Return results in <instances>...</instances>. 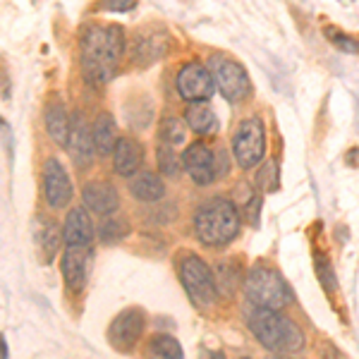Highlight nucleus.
Here are the masks:
<instances>
[{"label":"nucleus","instance_id":"f3484780","mask_svg":"<svg viewBox=\"0 0 359 359\" xmlns=\"http://www.w3.org/2000/svg\"><path fill=\"white\" fill-rule=\"evenodd\" d=\"M62 240L67 247H89V242L94 240V223L82 206L67 213L65 225H62Z\"/></svg>","mask_w":359,"mask_h":359},{"label":"nucleus","instance_id":"aec40b11","mask_svg":"<svg viewBox=\"0 0 359 359\" xmlns=\"http://www.w3.org/2000/svg\"><path fill=\"white\" fill-rule=\"evenodd\" d=\"M46 130H48L50 139L57 144V147L67 149V137H69V120H67V111L60 101H53L48 108H46Z\"/></svg>","mask_w":359,"mask_h":359},{"label":"nucleus","instance_id":"b1692460","mask_svg":"<svg viewBox=\"0 0 359 359\" xmlns=\"http://www.w3.org/2000/svg\"><path fill=\"white\" fill-rule=\"evenodd\" d=\"M130 233V223L125 221V218H120V216H106L101 221V225H98V237H101L103 242H120L123 237Z\"/></svg>","mask_w":359,"mask_h":359},{"label":"nucleus","instance_id":"f8f14e48","mask_svg":"<svg viewBox=\"0 0 359 359\" xmlns=\"http://www.w3.org/2000/svg\"><path fill=\"white\" fill-rule=\"evenodd\" d=\"M67 151L72 163L84 170V168L91 165V158H94V132L89 130L86 120L82 118V113H74L72 120H69V137H67Z\"/></svg>","mask_w":359,"mask_h":359},{"label":"nucleus","instance_id":"0eeeda50","mask_svg":"<svg viewBox=\"0 0 359 359\" xmlns=\"http://www.w3.org/2000/svg\"><path fill=\"white\" fill-rule=\"evenodd\" d=\"M208 72H211L216 89L221 91L223 98L228 101H245L252 94V82H249L247 72L242 65H237L235 60L225 55H213L208 60Z\"/></svg>","mask_w":359,"mask_h":359},{"label":"nucleus","instance_id":"1a4fd4ad","mask_svg":"<svg viewBox=\"0 0 359 359\" xmlns=\"http://www.w3.org/2000/svg\"><path fill=\"white\" fill-rule=\"evenodd\" d=\"M144 311L137 309V306H130V309L120 311L118 316L111 321V328H108V340L115 350L120 352H127L132 350L139 340H142V333H144Z\"/></svg>","mask_w":359,"mask_h":359},{"label":"nucleus","instance_id":"c756f323","mask_svg":"<svg viewBox=\"0 0 359 359\" xmlns=\"http://www.w3.org/2000/svg\"><path fill=\"white\" fill-rule=\"evenodd\" d=\"M106 8H108V10H118V13H127V10L135 8V3H132V0H130V3H127V5H123V3H120V0H115V3H108Z\"/></svg>","mask_w":359,"mask_h":359},{"label":"nucleus","instance_id":"ddd939ff","mask_svg":"<svg viewBox=\"0 0 359 359\" xmlns=\"http://www.w3.org/2000/svg\"><path fill=\"white\" fill-rule=\"evenodd\" d=\"M168 50V36L163 29L147 27L139 29L135 41H132V57L139 65H151V62L161 60Z\"/></svg>","mask_w":359,"mask_h":359},{"label":"nucleus","instance_id":"7c9ffc66","mask_svg":"<svg viewBox=\"0 0 359 359\" xmlns=\"http://www.w3.org/2000/svg\"><path fill=\"white\" fill-rule=\"evenodd\" d=\"M199 359H225V355L223 352H216V350H201Z\"/></svg>","mask_w":359,"mask_h":359},{"label":"nucleus","instance_id":"4468645a","mask_svg":"<svg viewBox=\"0 0 359 359\" xmlns=\"http://www.w3.org/2000/svg\"><path fill=\"white\" fill-rule=\"evenodd\" d=\"M89 264H91V249L89 247H67V252L62 254V278H65L67 287L72 292H82L86 285V276H89Z\"/></svg>","mask_w":359,"mask_h":359},{"label":"nucleus","instance_id":"cd10ccee","mask_svg":"<svg viewBox=\"0 0 359 359\" xmlns=\"http://www.w3.org/2000/svg\"><path fill=\"white\" fill-rule=\"evenodd\" d=\"M316 273L321 278V283L326 287H333L331 283V264H328V259L323 257V254H316Z\"/></svg>","mask_w":359,"mask_h":359},{"label":"nucleus","instance_id":"9d476101","mask_svg":"<svg viewBox=\"0 0 359 359\" xmlns=\"http://www.w3.org/2000/svg\"><path fill=\"white\" fill-rule=\"evenodd\" d=\"M72 180L57 158H48L43 163V196L53 208H65L72 201Z\"/></svg>","mask_w":359,"mask_h":359},{"label":"nucleus","instance_id":"412c9836","mask_svg":"<svg viewBox=\"0 0 359 359\" xmlns=\"http://www.w3.org/2000/svg\"><path fill=\"white\" fill-rule=\"evenodd\" d=\"M184 123H187L196 135H213L218 127L216 113L208 103H192V106L184 111Z\"/></svg>","mask_w":359,"mask_h":359},{"label":"nucleus","instance_id":"39448f33","mask_svg":"<svg viewBox=\"0 0 359 359\" xmlns=\"http://www.w3.org/2000/svg\"><path fill=\"white\" fill-rule=\"evenodd\" d=\"M177 271H180V283L187 290L189 302L196 309H213L221 292H218V283L213 278V271L206 266V262H201L194 254H187V257H182Z\"/></svg>","mask_w":359,"mask_h":359},{"label":"nucleus","instance_id":"6ab92c4d","mask_svg":"<svg viewBox=\"0 0 359 359\" xmlns=\"http://www.w3.org/2000/svg\"><path fill=\"white\" fill-rule=\"evenodd\" d=\"M91 132H94V147L98 154L101 156L115 154V147H118L120 137H118V125H115V120L111 115H106V113L98 115Z\"/></svg>","mask_w":359,"mask_h":359},{"label":"nucleus","instance_id":"a878e982","mask_svg":"<svg viewBox=\"0 0 359 359\" xmlns=\"http://www.w3.org/2000/svg\"><path fill=\"white\" fill-rule=\"evenodd\" d=\"M158 168L161 172L168 177H180V172H182V158L175 154V149L165 147V144H158Z\"/></svg>","mask_w":359,"mask_h":359},{"label":"nucleus","instance_id":"f03ea898","mask_svg":"<svg viewBox=\"0 0 359 359\" xmlns=\"http://www.w3.org/2000/svg\"><path fill=\"white\" fill-rule=\"evenodd\" d=\"M249 328L254 338L262 343L269 352L280 357H290L294 352L304 350V333L290 316L276 309H257L249 316Z\"/></svg>","mask_w":359,"mask_h":359},{"label":"nucleus","instance_id":"20e7f679","mask_svg":"<svg viewBox=\"0 0 359 359\" xmlns=\"http://www.w3.org/2000/svg\"><path fill=\"white\" fill-rule=\"evenodd\" d=\"M247 299L257 309H276L280 311L283 306L292 302V290L285 283V278L278 273L276 269L269 266H254L247 273L245 280Z\"/></svg>","mask_w":359,"mask_h":359},{"label":"nucleus","instance_id":"bb28decb","mask_svg":"<svg viewBox=\"0 0 359 359\" xmlns=\"http://www.w3.org/2000/svg\"><path fill=\"white\" fill-rule=\"evenodd\" d=\"M326 36L331 39L333 46H338V48H343L345 53H359V41L352 36H347V34L338 32V29H326Z\"/></svg>","mask_w":359,"mask_h":359},{"label":"nucleus","instance_id":"2eb2a0df","mask_svg":"<svg viewBox=\"0 0 359 359\" xmlns=\"http://www.w3.org/2000/svg\"><path fill=\"white\" fill-rule=\"evenodd\" d=\"M82 201L89 211L101 213L103 218L113 216L120 206V196L118 189L113 187L111 182H103V180H91V182L84 184L82 189Z\"/></svg>","mask_w":359,"mask_h":359},{"label":"nucleus","instance_id":"a211bd4d","mask_svg":"<svg viewBox=\"0 0 359 359\" xmlns=\"http://www.w3.org/2000/svg\"><path fill=\"white\" fill-rule=\"evenodd\" d=\"M130 194L135 196L137 201H144V204H154V201L163 199L165 194V184L156 172L151 170H139L135 177L130 180Z\"/></svg>","mask_w":359,"mask_h":359},{"label":"nucleus","instance_id":"473e14b6","mask_svg":"<svg viewBox=\"0 0 359 359\" xmlns=\"http://www.w3.org/2000/svg\"><path fill=\"white\" fill-rule=\"evenodd\" d=\"M278 359H292V357H278Z\"/></svg>","mask_w":359,"mask_h":359},{"label":"nucleus","instance_id":"c85d7f7f","mask_svg":"<svg viewBox=\"0 0 359 359\" xmlns=\"http://www.w3.org/2000/svg\"><path fill=\"white\" fill-rule=\"evenodd\" d=\"M228 170H230V163H228V154L223 151H216V175L218 177H225L228 175Z\"/></svg>","mask_w":359,"mask_h":359},{"label":"nucleus","instance_id":"7ed1b4c3","mask_svg":"<svg viewBox=\"0 0 359 359\" xmlns=\"http://www.w3.org/2000/svg\"><path fill=\"white\" fill-rule=\"evenodd\" d=\"M240 233V213L233 201L208 199L194 213V235L208 247H221L233 242Z\"/></svg>","mask_w":359,"mask_h":359},{"label":"nucleus","instance_id":"393cba45","mask_svg":"<svg viewBox=\"0 0 359 359\" xmlns=\"http://www.w3.org/2000/svg\"><path fill=\"white\" fill-rule=\"evenodd\" d=\"M161 144H165V147L170 149H177L180 144H184V125L182 120L175 118V115H168L163 120V125H161Z\"/></svg>","mask_w":359,"mask_h":359},{"label":"nucleus","instance_id":"4be33fe9","mask_svg":"<svg viewBox=\"0 0 359 359\" xmlns=\"http://www.w3.org/2000/svg\"><path fill=\"white\" fill-rule=\"evenodd\" d=\"M147 355L149 359H184L182 355V347L172 335H154L151 340H149L147 345Z\"/></svg>","mask_w":359,"mask_h":359},{"label":"nucleus","instance_id":"6e6552de","mask_svg":"<svg viewBox=\"0 0 359 359\" xmlns=\"http://www.w3.org/2000/svg\"><path fill=\"white\" fill-rule=\"evenodd\" d=\"M216 91V82H213L208 67L199 65V62H187L177 72V94L192 106V103H206Z\"/></svg>","mask_w":359,"mask_h":359},{"label":"nucleus","instance_id":"5701e85b","mask_svg":"<svg viewBox=\"0 0 359 359\" xmlns=\"http://www.w3.org/2000/svg\"><path fill=\"white\" fill-rule=\"evenodd\" d=\"M36 240H39V249L43 252L46 262H53L57 249H60V242H65V240H62V235L57 233L55 223H50V221L41 225V230L36 233Z\"/></svg>","mask_w":359,"mask_h":359},{"label":"nucleus","instance_id":"f257e3e1","mask_svg":"<svg viewBox=\"0 0 359 359\" xmlns=\"http://www.w3.org/2000/svg\"><path fill=\"white\" fill-rule=\"evenodd\" d=\"M125 50V32L118 25H94L82 36V67L96 84H108Z\"/></svg>","mask_w":359,"mask_h":359},{"label":"nucleus","instance_id":"72a5a7b5","mask_svg":"<svg viewBox=\"0 0 359 359\" xmlns=\"http://www.w3.org/2000/svg\"><path fill=\"white\" fill-rule=\"evenodd\" d=\"M240 359H249V357H240Z\"/></svg>","mask_w":359,"mask_h":359},{"label":"nucleus","instance_id":"2f4dec72","mask_svg":"<svg viewBox=\"0 0 359 359\" xmlns=\"http://www.w3.org/2000/svg\"><path fill=\"white\" fill-rule=\"evenodd\" d=\"M3 359H8V340L3 338Z\"/></svg>","mask_w":359,"mask_h":359},{"label":"nucleus","instance_id":"dca6fc26","mask_svg":"<svg viewBox=\"0 0 359 359\" xmlns=\"http://www.w3.org/2000/svg\"><path fill=\"white\" fill-rule=\"evenodd\" d=\"M144 161V147L142 142H137L135 137H120L118 147L113 154V168L118 175L123 177H135L142 168Z\"/></svg>","mask_w":359,"mask_h":359},{"label":"nucleus","instance_id":"423d86ee","mask_svg":"<svg viewBox=\"0 0 359 359\" xmlns=\"http://www.w3.org/2000/svg\"><path fill=\"white\" fill-rule=\"evenodd\" d=\"M266 154V130L259 118L242 120L233 137V156L242 170L262 163Z\"/></svg>","mask_w":359,"mask_h":359},{"label":"nucleus","instance_id":"9b49d317","mask_svg":"<svg viewBox=\"0 0 359 359\" xmlns=\"http://www.w3.org/2000/svg\"><path fill=\"white\" fill-rule=\"evenodd\" d=\"M182 165H184V172L192 177L194 184H211L216 180V154L206 147L204 142H194L184 149L182 154Z\"/></svg>","mask_w":359,"mask_h":359}]
</instances>
